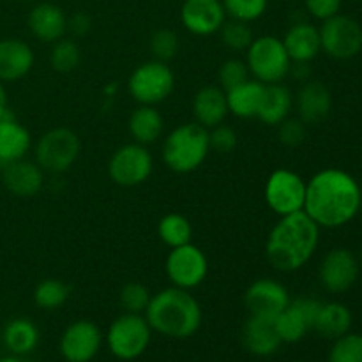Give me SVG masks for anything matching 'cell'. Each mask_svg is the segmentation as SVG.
I'll use <instances>...</instances> for the list:
<instances>
[{"instance_id": "1", "label": "cell", "mask_w": 362, "mask_h": 362, "mask_svg": "<svg viewBox=\"0 0 362 362\" xmlns=\"http://www.w3.org/2000/svg\"><path fill=\"white\" fill-rule=\"evenodd\" d=\"M362 193L357 180L338 168L315 173L306 182L304 212L320 228H339L359 212Z\"/></svg>"}, {"instance_id": "2", "label": "cell", "mask_w": 362, "mask_h": 362, "mask_svg": "<svg viewBox=\"0 0 362 362\" xmlns=\"http://www.w3.org/2000/svg\"><path fill=\"white\" fill-rule=\"evenodd\" d=\"M320 226L304 211L279 216L265 240V258L279 272H296L313 258Z\"/></svg>"}, {"instance_id": "3", "label": "cell", "mask_w": 362, "mask_h": 362, "mask_svg": "<svg viewBox=\"0 0 362 362\" xmlns=\"http://www.w3.org/2000/svg\"><path fill=\"white\" fill-rule=\"evenodd\" d=\"M152 332L172 339H187L197 334L202 327L204 313L197 297L189 290L170 288L152 293V299L145 310Z\"/></svg>"}, {"instance_id": "4", "label": "cell", "mask_w": 362, "mask_h": 362, "mask_svg": "<svg viewBox=\"0 0 362 362\" xmlns=\"http://www.w3.org/2000/svg\"><path fill=\"white\" fill-rule=\"evenodd\" d=\"M211 141L209 129L197 122H186L177 126L166 134L163 141V161L172 172L186 173L200 168L209 158Z\"/></svg>"}, {"instance_id": "5", "label": "cell", "mask_w": 362, "mask_h": 362, "mask_svg": "<svg viewBox=\"0 0 362 362\" xmlns=\"http://www.w3.org/2000/svg\"><path fill=\"white\" fill-rule=\"evenodd\" d=\"M244 53L251 78L264 85L283 83V80L290 74L292 59L286 53L283 39L276 35L255 37Z\"/></svg>"}, {"instance_id": "6", "label": "cell", "mask_w": 362, "mask_h": 362, "mask_svg": "<svg viewBox=\"0 0 362 362\" xmlns=\"http://www.w3.org/2000/svg\"><path fill=\"white\" fill-rule=\"evenodd\" d=\"M81 154V140L69 127L46 131L34 145V161L45 173L60 175L74 166Z\"/></svg>"}, {"instance_id": "7", "label": "cell", "mask_w": 362, "mask_h": 362, "mask_svg": "<svg viewBox=\"0 0 362 362\" xmlns=\"http://www.w3.org/2000/svg\"><path fill=\"white\" fill-rule=\"evenodd\" d=\"M152 329L144 315L122 313L110 324L105 334L110 354L119 361H134L147 352Z\"/></svg>"}, {"instance_id": "8", "label": "cell", "mask_w": 362, "mask_h": 362, "mask_svg": "<svg viewBox=\"0 0 362 362\" xmlns=\"http://www.w3.org/2000/svg\"><path fill=\"white\" fill-rule=\"evenodd\" d=\"M175 88V74L168 62L147 60L134 67L127 78V92L138 105L158 106L166 101Z\"/></svg>"}, {"instance_id": "9", "label": "cell", "mask_w": 362, "mask_h": 362, "mask_svg": "<svg viewBox=\"0 0 362 362\" xmlns=\"http://www.w3.org/2000/svg\"><path fill=\"white\" fill-rule=\"evenodd\" d=\"M154 172V159L145 145L126 144L117 148L108 161V175L117 186H141Z\"/></svg>"}, {"instance_id": "10", "label": "cell", "mask_w": 362, "mask_h": 362, "mask_svg": "<svg viewBox=\"0 0 362 362\" xmlns=\"http://www.w3.org/2000/svg\"><path fill=\"white\" fill-rule=\"evenodd\" d=\"M320 32L322 52L336 60H350L362 49V27L359 21L346 14H336L322 21Z\"/></svg>"}, {"instance_id": "11", "label": "cell", "mask_w": 362, "mask_h": 362, "mask_svg": "<svg viewBox=\"0 0 362 362\" xmlns=\"http://www.w3.org/2000/svg\"><path fill=\"white\" fill-rule=\"evenodd\" d=\"M165 271L172 286L191 292L207 279L209 258L197 244H184L170 250L165 262Z\"/></svg>"}, {"instance_id": "12", "label": "cell", "mask_w": 362, "mask_h": 362, "mask_svg": "<svg viewBox=\"0 0 362 362\" xmlns=\"http://www.w3.org/2000/svg\"><path fill=\"white\" fill-rule=\"evenodd\" d=\"M265 204L274 214L288 216L304 211L306 200V180L297 172L278 168L269 175L265 182Z\"/></svg>"}, {"instance_id": "13", "label": "cell", "mask_w": 362, "mask_h": 362, "mask_svg": "<svg viewBox=\"0 0 362 362\" xmlns=\"http://www.w3.org/2000/svg\"><path fill=\"white\" fill-rule=\"evenodd\" d=\"M105 334L92 320H76L60 334L59 352L66 362H90L101 350Z\"/></svg>"}, {"instance_id": "14", "label": "cell", "mask_w": 362, "mask_h": 362, "mask_svg": "<svg viewBox=\"0 0 362 362\" xmlns=\"http://www.w3.org/2000/svg\"><path fill=\"white\" fill-rule=\"evenodd\" d=\"M320 300L311 297H297L274 318L276 331L283 343H299L313 331L315 318L320 310Z\"/></svg>"}, {"instance_id": "15", "label": "cell", "mask_w": 362, "mask_h": 362, "mask_svg": "<svg viewBox=\"0 0 362 362\" xmlns=\"http://www.w3.org/2000/svg\"><path fill=\"white\" fill-rule=\"evenodd\" d=\"M359 278V260L346 247H334L320 262L318 279L331 293L349 292Z\"/></svg>"}, {"instance_id": "16", "label": "cell", "mask_w": 362, "mask_h": 362, "mask_svg": "<svg viewBox=\"0 0 362 362\" xmlns=\"http://www.w3.org/2000/svg\"><path fill=\"white\" fill-rule=\"evenodd\" d=\"M290 293L283 283L272 278L255 279L244 292V306L253 317L274 320L290 304Z\"/></svg>"}, {"instance_id": "17", "label": "cell", "mask_w": 362, "mask_h": 362, "mask_svg": "<svg viewBox=\"0 0 362 362\" xmlns=\"http://www.w3.org/2000/svg\"><path fill=\"white\" fill-rule=\"evenodd\" d=\"M226 11L221 0H184L180 21L189 34L214 35L226 21Z\"/></svg>"}, {"instance_id": "18", "label": "cell", "mask_w": 362, "mask_h": 362, "mask_svg": "<svg viewBox=\"0 0 362 362\" xmlns=\"http://www.w3.org/2000/svg\"><path fill=\"white\" fill-rule=\"evenodd\" d=\"M297 117L306 126H317L329 117L332 110V94L325 83L318 80L304 81L293 103Z\"/></svg>"}, {"instance_id": "19", "label": "cell", "mask_w": 362, "mask_h": 362, "mask_svg": "<svg viewBox=\"0 0 362 362\" xmlns=\"http://www.w3.org/2000/svg\"><path fill=\"white\" fill-rule=\"evenodd\" d=\"M30 34L41 42L53 45L67 34V14L57 4L39 2L30 9L27 18Z\"/></svg>"}, {"instance_id": "20", "label": "cell", "mask_w": 362, "mask_h": 362, "mask_svg": "<svg viewBox=\"0 0 362 362\" xmlns=\"http://www.w3.org/2000/svg\"><path fill=\"white\" fill-rule=\"evenodd\" d=\"M34 62V49L23 39H0V83H13L25 78Z\"/></svg>"}, {"instance_id": "21", "label": "cell", "mask_w": 362, "mask_h": 362, "mask_svg": "<svg viewBox=\"0 0 362 362\" xmlns=\"http://www.w3.org/2000/svg\"><path fill=\"white\" fill-rule=\"evenodd\" d=\"M2 184L18 198H32L45 186V172L35 161L23 158L2 168Z\"/></svg>"}, {"instance_id": "22", "label": "cell", "mask_w": 362, "mask_h": 362, "mask_svg": "<svg viewBox=\"0 0 362 362\" xmlns=\"http://www.w3.org/2000/svg\"><path fill=\"white\" fill-rule=\"evenodd\" d=\"M243 345L253 356L271 357L278 352L283 341L272 318L250 315L243 327Z\"/></svg>"}, {"instance_id": "23", "label": "cell", "mask_w": 362, "mask_h": 362, "mask_svg": "<svg viewBox=\"0 0 362 362\" xmlns=\"http://www.w3.org/2000/svg\"><path fill=\"white\" fill-rule=\"evenodd\" d=\"M32 148V134L13 113L0 120V170L14 161L27 158Z\"/></svg>"}, {"instance_id": "24", "label": "cell", "mask_w": 362, "mask_h": 362, "mask_svg": "<svg viewBox=\"0 0 362 362\" xmlns=\"http://www.w3.org/2000/svg\"><path fill=\"white\" fill-rule=\"evenodd\" d=\"M228 101L226 92L219 85H205L193 98L194 122L205 129L219 126L228 117Z\"/></svg>"}, {"instance_id": "25", "label": "cell", "mask_w": 362, "mask_h": 362, "mask_svg": "<svg viewBox=\"0 0 362 362\" xmlns=\"http://www.w3.org/2000/svg\"><path fill=\"white\" fill-rule=\"evenodd\" d=\"M286 53L292 62H308L315 60L322 52L320 32L308 21H297L286 30L283 37Z\"/></svg>"}, {"instance_id": "26", "label": "cell", "mask_w": 362, "mask_h": 362, "mask_svg": "<svg viewBox=\"0 0 362 362\" xmlns=\"http://www.w3.org/2000/svg\"><path fill=\"white\" fill-rule=\"evenodd\" d=\"M127 129L136 144L148 147L165 133V119L156 106L140 105L133 110L127 120Z\"/></svg>"}, {"instance_id": "27", "label": "cell", "mask_w": 362, "mask_h": 362, "mask_svg": "<svg viewBox=\"0 0 362 362\" xmlns=\"http://www.w3.org/2000/svg\"><path fill=\"white\" fill-rule=\"evenodd\" d=\"M296 103V95L286 85L272 83L265 85V94L262 99L260 112L257 119L267 126H278L286 117H290Z\"/></svg>"}, {"instance_id": "28", "label": "cell", "mask_w": 362, "mask_h": 362, "mask_svg": "<svg viewBox=\"0 0 362 362\" xmlns=\"http://www.w3.org/2000/svg\"><path fill=\"white\" fill-rule=\"evenodd\" d=\"M265 94V85L250 78L239 87L226 92L228 112L239 119H257L260 112L262 99Z\"/></svg>"}, {"instance_id": "29", "label": "cell", "mask_w": 362, "mask_h": 362, "mask_svg": "<svg viewBox=\"0 0 362 362\" xmlns=\"http://www.w3.org/2000/svg\"><path fill=\"white\" fill-rule=\"evenodd\" d=\"M352 327V311L343 303H322L315 318L313 331L325 339H338L350 332Z\"/></svg>"}, {"instance_id": "30", "label": "cell", "mask_w": 362, "mask_h": 362, "mask_svg": "<svg viewBox=\"0 0 362 362\" xmlns=\"http://www.w3.org/2000/svg\"><path fill=\"white\" fill-rule=\"evenodd\" d=\"M2 341L13 356H27L39 345V329L28 318H13L2 332Z\"/></svg>"}, {"instance_id": "31", "label": "cell", "mask_w": 362, "mask_h": 362, "mask_svg": "<svg viewBox=\"0 0 362 362\" xmlns=\"http://www.w3.org/2000/svg\"><path fill=\"white\" fill-rule=\"evenodd\" d=\"M158 235L161 243L168 246L170 250L184 246L193 239V225L186 216L179 214V212H170L159 219Z\"/></svg>"}, {"instance_id": "32", "label": "cell", "mask_w": 362, "mask_h": 362, "mask_svg": "<svg viewBox=\"0 0 362 362\" xmlns=\"http://www.w3.org/2000/svg\"><path fill=\"white\" fill-rule=\"evenodd\" d=\"M71 288L60 279H42L41 283H37V286L34 288V303L35 306L41 308L45 311H53L62 308L64 304L69 300Z\"/></svg>"}, {"instance_id": "33", "label": "cell", "mask_w": 362, "mask_h": 362, "mask_svg": "<svg viewBox=\"0 0 362 362\" xmlns=\"http://www.w3.org/2000/svg\"><path fill=\"white\" fill-rule=\"evenodd\" d=\"M81 64V48L78 46L76 41L73 39H59L52 45V52H49V66L57 71V73H73L78 69Z\"/></svg>"}, {"instance_id": "34", "label": "cell", "mask_w": 362, "mask_h": 362, "mask_svg": "<svg viewBox=\"0 0 362 362\" xmlns=\"http://www.w3.org/2000/svg\"><path fill=\"white\" fill-rule=\"evenodd\" d=\"M218 34L219 37H221L223 45L228 49H232V52H246L255 39L251 23L232 20V18L223 23V27L219 28Z\"/></svg>"}, {"instance_id": "35", "label": "cell", "mask_w": 362, "mask_h": 362, "mask_svg": "<svg viewBox=\"0 0 362 362\" xmlns=\"http://www.w3.org/2000/svg\"><path fill=\"white\" fill-rule=\"evenodd\" d=\"M327 362H362V334L346 332L334 339Z\"/></svg>"}, {"instance_id": "36", "label": "cell", "mask_w": 362, "mask_h": 362, "mask_svg": "<svg viewBox=\"0 0 362 362\" xmlns=\"http://www.w3.org/2000/svg\"><path fill=\"white\" fill-rule=\"evenodd\" d=\"M151 299V290L138 281H131L127 285H124L119 293V304L124 310V313L144 315Z\"/></svg>"}, {"instance_id": "37", "label": "cell", "mask_w": 362, "mask_h": 362, "mask_svg": "<svg viewBox=\"0 0 362 362\" xmlns=\"http://www.w3.org/2000/svg\"><path fill=\"white\" fill-rule=\"evenodd\" d=\"M221 2L226 16L246 23L260 20L269 6V0H221Z\"/></svg>"}, {"instance_id": "38", "label": "cell", "mask_w": 362, "mask_h": 362, "mask_svg": "<svg viewBox=\"0 0 362 362\" xmlns=\"http://www.w3.org/2000/svg\"><path fill=\"white\" fill-rule=\"evenodd\" d=\"M148 48H151L152 57L156 60H161V62H170L172 59H175L177 53L180 48V39L177 35L175 30L172 28H159L154 34L151 35V41H148Z\"/></svg>"}, {"instance_id": "39", "label": "cell", "mask_w": 362, "mask_h": 362, "mask_svg": "<svg viewBox=\"0 0 362 362\" xmlns=\"http://www.w3.org/2000/svg\"><path fill=\"white\" fill-rule=\"evenodd\" d=\"M251 78L250 69H247L246 60L240 59H228L219 66L218 69V81L219 87L225 92L232 90V88L239 87L244 81Z\"/></svg>"}, {"instance_id": "40", "label": "cell", "mask_w": 362, "mask_h": 362, "mask_svg": "<svg viewBox=\"0 0 362 362\" xmlns=\"http://www.w3.org/2000/svg\"><path fill=\"white\" fill-rule=\"evenodd\" d=\"M278 138L285 147L296 148L303 145L308 138V126L299 117H286L281 124H278Z\"/></svg>"}, {"instance_id": "41", "label": "cell", "mask_w": 362, "mask_h": 362, "mask_svg": "<svg viewBox=\"0 0 362 362\" xmlns=\"http://www.w3.org/2000/svg\"><path fill=\"white\" fill-rule=\"evenodd\" d=\"M209 141H211V151L219 152V154H230L239 145V136L232 126H226L223 122L209 129Z\"/></svg>"}, {"instance_id": "42", "label": "cell", "mask_w": 362, "mask_h": 362, "mask_svg": "<svg viewBox=\"0 0 362 362\" xmlns=\"http://www.w3.org/2000/svg\"><path fill=\"white\" fill-rule=\"evenodd\" d=\"M341 4L343 0H304L308 13L320 21L336 16L341 9Z\"/></svg>"}, {"instance_id": "43", "label": "cell", "mask_w": 362, "mask_h": 362, "mask_svg": "<svg viewBox=\"0 0 362 362\" xmlns=\"http://www.w3.org/2000/svg\"><path fill=\"white\" fill-rule=\"evenodd\" d=\"M92 30V18L90 14L85 11H78V13L71 14L67 18V32H71L76 37H83Z\"/></svg>"}, {"instance_id": "44", "label": "cell", "mask_w": 362, "mask_h": 362, "mask_svg": "<svg viewBox=\"0 0 362 362\" xmlns=\"http://www.w3.org/2000/svg\"><path fill=\"white\" fill-rule=\"evenodd\" d=\"M9 112V99H7V92L4 88V83H0V120L7 115Z\"/></svg>"}, {"instance_id": "45", "label": "cell", "mask_w": 362, "mask_h": 362, "mask_svg": "<svg viewBox=\"0 0 362 362\" xmlns=\"http://www.w3.org/2000/svg\"><path fill=\"white\" fill-rule=\"evenodd\" d=\"M0 362H23V361L20 359V356H13V354H11V356L2 357V359H0Z\"/></svg>"}, {"instance_id": "46", "label": "cell", "mask_w": 362, "mask_h": 362, "mask_svg": "<svg viewBox=\"0 0 362 362\" xmlns=\"http://www.w3.org/2000/svg\"><path fill=\"white\" fill-rule=\"evenodd\" d=\"M361 264H362V250H361Z\"/></svg>"}, {"instance_id": "47", "label": "cell", "mask_w": 362, "mask_h": 362, "mask_svg": "<svg viewBox=\"0 0 362 362\" xmlns=\"http://www.w3.org/2000/svg\"><path fill=\"white\" fill-rule=\"evenodd\" d=\"M25 2H30V0H25Z\"/></svg>"}, {"instance_id": "48", "label": "cell", "mask_w": 362, "mask_h": 362, "mask_svg": "<svg viewBox=\"0 0 362 362\" xmlns=\"http://www.w3.org/2000/svg\"><path fill=\"white\" fill-rule=\"evenodd\" d=\"M361 2H362V0H361Z\"/></svg>"}]
</instances>
